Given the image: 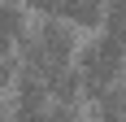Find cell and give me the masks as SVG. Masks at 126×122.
Returning a JSON list of instances; mask_svg holds the SVG:
<instances>
[{
    "mask_svg": "<svg viewBox=\"0 0 126 122\" xmlns=\"http://www.w3.org/2000/svg\"><path fill=\"white\" fill-rule=\"evenodd\" d=\"M126 70V48L117 39L100 35L96 44L83 48V61H78V74H83V96H96L100 87H113Z\"/></svg>",
    "mask_w": 126,
    "mask_h": 122,
    "instance_id": "obj_1",
    "label": "cell"
},
{
    "mask_svg": "<svg viewBox=\"0 0 126 122\" xmlns=\"http://www.w3.org/2000/svg\"><path fill=\"white\" fill-rule=\"evenodd\" d=\"M26 39L52 65H70V57H74V26L61 22V18H39L35 26H26Z\"/></svg>",
    "mask_w": 126,
    "mask_h": 122,
    "instance_id": "obj_2",
    "label": "cell"
},
{
    "mask_svg": "<svg viewBox=\"0 0 126 122\" xmlns=\"http://www.w3.org/2000/svg\"><path fill=\"white\" fill-rule=\"evenodd\" d=\"M44 87H48V100H70V105H78V96H83V74H78L74 65H57V70L44 79Z\"/></svg>",
    "mask_w": 126,
    "mask_h": 122,
    "instance_id": "obj_3",
    "label": "cell"
},
{
    "mask_svg": "<svg viewBox=\"0 0 126 122\" xmlns=\"http://www.w3.org/2000/svg\"><path fill=\"white\" fill-rule=\"evenodd\" d=\"M26 35V9L17 0H0V48L13 52V44Z\"/></svg>",
    "mask_w": 126,
    "mask_h": 122,
    "instance_id": "obj_4",
    "label": "cell"
},
{
    "mask_svg": "<svg viewBox=\"0 0 126 122\" xmlns=\"http://www.w3.org/2000/svg\"><path fill=\"white\" fill-rule=\"evenodd\" d=\"M57 18L74 22V26H100L104 22V0H61Z\"/></svg>",
    "mask_w": 126,
    "mask_h": 122,
    "instance_id": "obj_5",
    "label": "cell"
},
{
    "mask_svg": "<svg viewBox=\"0 0 126 122\" xmlns=\"http://www.w3.org/2000/svg\"><path fill=\"white\" fill-rule=\"evenodd\" d=\"M91 100H96V122H126V96H122V87H100Z\"/></svg>",
    "mask_w": 126,
    "mask_h": 122,
    "instance_id": "obj_6",
    "label": "cell"
},
{
    "mask_svg": "<svg viewBox=\"0 0 126 122\" xmlns=\"http://www.w3.org/2000/svg\"><path fill=\"white\" fill-rule=\"evenodd\" d=\"M100 26H109L104 35L117 39V44L126 48V0H104V22Z\"/></svg>",
    "mask_w": 126,
    "mask_h": 122,
    "instance_id": "obj_7",
    "label": "cell"
},
{
    "mask_svg": "<svg viewBox=\"0 0 126 122\" xmlns=\"http://www.w3.org/2000/svg\"><path fill=\"white\" fill-rule=\"evenodd\" d=\"M44 122H78V105H70V100H48V105H44Z\"/></svg>",
    "mask_w": 126,
    "mask_h": 122,
    "instance_id": "obj_8",
    "label": "cell"
},
{
    "mask_svg": "<svg viewBox=\"0 0 126 122\" xmlns=\"http://www.w3.org/2000/svg\"><path fill=\"white\" fill-rule=\"evenodd\" d=\"M13 74H17V57L0 48V92H4V87L13 83Z\"/></svg>",
    "mask_w": 126,
    "mask_h": 122,
    "instance_id": "obj_9",
    "label": "cell"
},
{
    "mask_svg": "<svg viewBox=\"0 0 126 122\" xmlns=\"http://www.w3.org/2000/svg\"><path fill=\"white\" fill-rule=\"evenodd\" d=\"M0 122H9V109H4V100H0Z\"/></svg>",
    "mask_w": 126,
    "mask_h": 122,
    "instance_id": "obj_10",
    "label": "cell"
}]
</instances>
